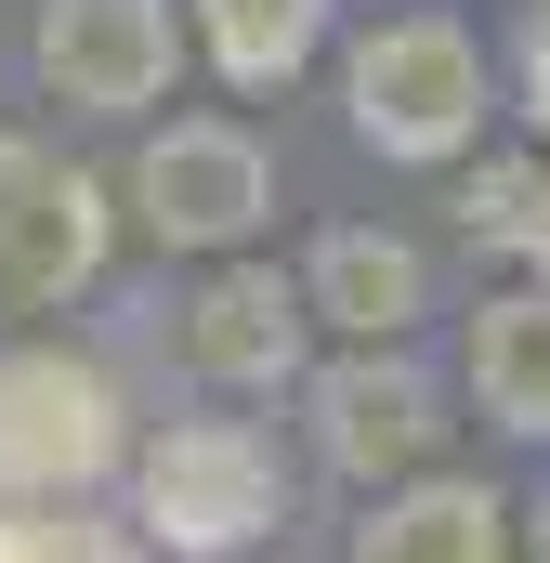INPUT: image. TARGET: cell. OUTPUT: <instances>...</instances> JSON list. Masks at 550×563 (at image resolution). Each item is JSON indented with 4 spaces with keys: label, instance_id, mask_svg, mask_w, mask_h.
Here are the masks:
<instances>
[{
    "label": "cell",
    "instance_id": "obj_3",
    "mask_svg": "<svg viewBox=\"0 0 550 563\" xmlns=\"http://www.w3.org/2000/svg\"><path fill=\"white\" fill-rule=\"evenodd\" d=\"M341 92H354V144H381V157H459L472 119H485V66H472V40L432 26V13L367 26Z\"/></svg>",
    "mask_w": 550,
    "mask_h": 563
},
{
    "label": "cell",
    "instance_id": "obj_11",
    "mask_svg": "<svg viewBox=\"0 0 550 563\" xmlns=\"http://www.w3.org/2000/svg\"><path fill=\"white\" fill-rule=\"evenodd\" d=\"M472 394H485L498 432L550 445V288H512V301L472 314Z\"/></svg>",
    "mask_w": 550,
    "mask_h": 563
},
{
    "label": "cell",
    "instance_id": "obj_15",
    "mask_svg": "<svg viewBox=\"0 0 550 563\" xmlns=\"http://www.w3.org/2000/svg\"><path fill=\"white\" fill-rule=\"evenodd\" d=\"M525 92H538V132H550V53H538V66H525Z\"/></svg>",
    "mask_w": 550,
    "mask_h": 563
},
{
    "label": "cell",
    "instance_id": "obj_9",
    "mask_svg": "<svg viewBox=\"0 0 550 563\" xmlns=\"http://www.w3.org/2000/svg\"><path fill=\"white\" fill-rule=\"evenodd\" d=\"M301 301H315L328 328H354V341H394L419 301H432V276H419V250H407V236H367V223H341V236L315 250Z\"/></svg>",
    "mask_w": 550,
    "mask_h": 563
},
{
    "label": "cell",
    "instance_id": "obj_14",
    "mask_svg": "<svg viewBox=\"0 0 550 563\" xmlns=\"http://www.w3.org/2000/svg\"><path fill=\"white\" fill-rule=\"evenodd\" d=\"M472 236L550 263V170H485V184H472Z\"/></svg>",
    "mask_w": 550,
    "mask_h": 563
},
{
    "label": "cell",
    "instance_id": "obj_16",
    "mask_svg": "<svg viewBox=\"0 0 550 563\" xmlns=\"http://www.w3.org/2000/svg\"><path fill=\"white\" fill-rule=\"evenodd\" d=\"M538 563H550V511H538Z\"/></svg>",
    "mask_w": 550,
    "mask_h": 563
},
{
    "label": "cell",
    "instance_id": "obj_4",
    "mask_svg": "<svg viewBox=\"0 0 550 563\" xmlns=\"http://www.w3.org/2000/svg\"><path fill=\"white\" fill-rule=\"evenodd\" d=\"M92 276H106V197L53 144L0 132V314H53Z\"/></svg>",
    "mask_w": 550,
    "mask_h": 563
},
{
    "label": "cell",
    "instance_id": "obj_6",
    "mask_svg": "<svg viewBox=\"0 0 550 563\" xmlns=\"http://www.w3.org/2000/svg\"><path fill=\"white\" fill-rule=\"evenodd\" d=\"M40 79L79 119H132L170 92V0H40Z\"/></svg>",
    "mask_w": 550,
    "mask_h": 563
},
{
    "label": "cell",
    "instance_id": "obj_7",
    "mask_svg": "<svg viewBox=\"0 0 550 563\" xmlns=\"http://www.w3.org/2000/svg\"><path fill=\"white\" fill-rule=\"evenodd\" d=\"M432 380H419L407 354H341L328 380H315V445H328V472H354V485H381V472H419L432 459Z\"/></svg>",
    "mask_w": 550,
    "mask_h": 563
},
{
    "label": "cell",
    "instance_id": "obj_10",
    "mask_svg": "<svg viewBox=\"0 0 550 563\" xmlns=\"http://www.w3.org/2000/svg\"><path fill=\"white\" fill-rule=\"evenodd\" d=\"M354 563H512V511L485 485H407L367 511Z\"/></svg>",
    "mask_w": 550,
    "mask_h": 563
},
{
    "label": "cell",
    "instance_id": "obj_1",
    "mask_svg": "<svg viewBox=\"0 0 550 563\" xmlns=\"http://www.w3.org/2000/svg\"><path fill=\"white\" fill-rule=\"evenodd\" d=\"M132 498H144V538L184 563H237L288 525V472L250 420H170L132 459Z\"/></svg>",
    "mask_w": 550,
    "mask_h": 563
},
{
    "label": "cell",
    "instance_id": "obj_12",
    "mask_svg": "<svg viewBox=\"0 0 550 563\" xmlns=\"http://www.w3.org/2000/svg\"><path fill=\"white\" fill-rule=\"evenodd\" d=\"M197 40H210V66H223L237 92H275V79L315 66L328 0H197Z\"/></svg>",
    "mask_w": 550,
    "mask_h": 563
},
{
    "label": "cell",
    "instance_id": "obj_2",
    "mask_svg": "<svg viewBox=\"0 0 550 563\" xmlns=\"http://www.w3.org/2000/svg\"><path fill=\"white\" fill-rule=\"evenodd\" d=\"M119 459H132V420L92 354H0V498H79Z\"/></svg>",
    "mask_w": 550,
    "mask_h": 563
},
{
    "label": "cell",
    "instance_id": "obj_13",
    "mask_svg": "<svg viewBox=\"0 0 550 563\" xmlns=\"http://www.w3.org/2000/svg\"><path fill=\"white\" fill-rule=\"evenodd\" d=\"M0 563H132L106 525H79V511H53V498H26V511H0Z\"/></svg>",
    "mask_w": 550,
    "mask_h": 563
},
{
    "label": "cell",
    "instance_id": "obj_8",
    "mask_svg": "<svg viewBox=\"0 0 550 563\" xmlns=\"http://www.w3.org/2000/svg\"><path fill=\"white\" fill-rule=\"evenodd\" d=\"M301 288L263 276V263H223V276L184 301V367L197 380H223V394H250V380H288V354H301Z\"/></svg>",
    "mask_w": 550,
    "mask_h": 563
},
{
    "label": "cell",
    "instance_id": "obj_5",
    "mask_svg": "<svg viewBox=\"0 0 550 563\" xmlns=\"http://www.w3.org/2000/svg\"><path fill=\"white\" fill-rule=\"evenodd\" d=\"M132 210L157 250H237L250 223L275 210V170L237 119H170V132L132 157Z\"/></svg>",
    "mask_w": 550,
    "mask_h": 563
}]
</instances>
